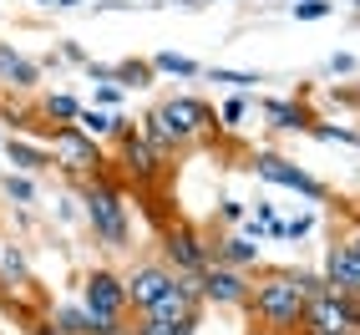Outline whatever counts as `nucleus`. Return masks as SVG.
<instances>
[{
  "mask_svg": "<svg viewBox=\"0 0 360 335\" xmlns=\"http://www.w3.org/2000/svg\"><path fill=\"white\" fill-rule=\"evenodd\" d=\"M0 142H6V132H0Z\"/></svg>",
  "mask_w": 360,
  "mask_h": 335,
  "instance_id": "44",
  "label": "nucleus"
},
{
  "mask_svg": "<svg viewBox=\"0 0 360 335\" xmlns=\"http://www.w3.org/2000/svg\"><path fill=\"white\" fill-rule=\"evenodd\" d=\"M112 173L122 178L127 188H162L167 178H173V168H178V153H167L162 142L153 137H142V127L122 142H112Z\"/></svg>",
  "mask_w": 360,
  "mask_h": 335,
  "instance_id": "5",
  "label": "nucleus"
},
{
  "mask_svg": "<svg viewBox=\"0 0 360 335\" xmlns=\"http://www.w3.org/2000/svg\"><path fill=\"white\" fill-rule=\"evenodd\" d=\"M203 315H183V320H158V315H132V335H198Z\"/></svg>",
  "mask_w": 360,
  "mask_h": 335,
  "instance_id": "20",
  "label": "nucleus"
},
{
  "mask_svg": "<svg viewBox=\"0 0 360 335\" xmlns=\"http://www.w3.org/2000/svg\"><path fill=\"white\" fill-rule=\"evenodd\" d=\"M304 132L315 137V142H330V148H335V142H340V148H355V127H350V122H330V117H315V122H309Z\"/></svg>",
  "mask_w": 360,
  "mask_h": 335,
  "instance_id": "25",
  "label": "nucleus"
},
{
  "mask_svg": "<svg viewBox=\"0 0 360 335\" xmlns=\"http://www.w3.org/2000/svg\"><path fill=\"white\" fill-rule=\"evenodd\" d=\"M162 6H178V11H203L208 0H162Z\"/></svg>",
  "mask_w": 360,
  "mask_h": 335,
  "instance_id": "39",
  "label": "nucleus"
},
{
  "mask_svg": "<svg viewBox=\"0 0 360 335\" xmlns=\"http://www.w3.org/2000/svg\"><path fill=\"white\" fill-rule=\"evenodd\" d=\"M173 290V270L162 259H142V265L122 270V295H127V310H148L158 295Z\"/></svg>",
  "mask_w": 360,
  "mask_h": 335,
  "instance_id": "12",
  "label": "nucleus"
},
{
  "mask_svg": "<svg viewBox=\"0 0 360 335\" xmlns=\"http://www.w3.org/2000/svg\"><path fill=\"white\" fill-rule=\"evenodd\" d=\"M112 117L117 112H107V107H91V102H82V112H77V127L86 132V137H112Z\"/></svg>",
  "mask_w": 360,
  "mask_h": 335,
  "instance_id": "26",
  "label": "nucleus"
},
{
  "mask_svg": "<svg viewBox=\"0 0 360 335\" xmlns=\"http://www.w3.org/2000/svg\"><path fill=\"white\" fill-rule=\"evenodd\" d=\"M112 82L122 91H148V87H158V71L148 56H122V61H112Z\"/></svg>",
  "mask_w": 360,
  "mask_h": 335,
  "instance_id": "18",
  "label": "nucleus"
},
{
  "mask_svg": "<svg viewBox=\"0 0 360 335\" xmlns=\"http://www.w3.org/2000/svg\"><path fill=\"white\" fill-rule=\"evenodd\" d=\"M203 77L219 82V87H229V91H254V87L264 82L259 71H229V66H203Z\"/></svg>",
  "mask_w": 360,
  "mask_h": 335,
  "instance_id": "27",
  "label": "nucleus"
},
{
  "mask_svg": "<svg viewBox=\"0 0 360 335\" xmlns=\"http://www.w3.org/2000/svg\"><path fill=\"white\" fill-rule=\"evenodd\" d=\"M0 335H6V330H0Z\"/></svg>",
  "mask_w": 360,
  "mask_h": 335,
  "instance_id": "45",
  "label": "nucleus"
},
{
  "mask_svg": "<svg viewBox=\"0 0 360 335\" xmlns=\"http://www.w3.org/2000/svg\"><path fill=\"white\" fill-rule=\"evenodd\" d=\"M290 6H300V0H290Z\"/></svg>",
  "mask_w": 360,
  "mask_h": 335,
  "instance_id": "43",
  "label": "nucleus"
},
{
  "mask_svg": "<svg viewBox=\"0 0 360 335\" xmlns=\"http://www.w3.org/2000/svg\"><path fill=\"white\" fill-rule=\"evenodd\" d=\"M295 279H300V290H304V300H309V295H320V290H330L320 270H300V265H295Z\"/></svg>",
  "mask_w": 360,
  "mask_h": 335,
  "instance_id": "33",
  "label": "nucleus"
},
{
  "mask_svg": "<svg viewBox=\"0 0 360 335\" xmlns=\"http://www.w3.org/2000/svg\"><path fill=\"white\" fill-rule=\"evenodd\" d=\"M91 320H122L132 315L127 310V295H122V270H112V265H91L82 274V300H77Z\"/></svg>",
  "mask_w": 360,
  "mask_h": 335,
  "instance_id": "9",
  "label": "nucleus"
},
{
  "mask_svg": "<svg viewBox=\"0 0 360 335\" xmlns=\"http://www.w3.org/2000/svg\"><path fill=\"white\" fill-rule=\"evenodd\" d=\"M244 315L274 335H295L304 315V290L295 279V265H259L249 270V300Z\"/></svg>",
  "mask_w": 360,
  "mask_h": 335,
  "instance_id": "3",
  "label": "nucleus"
},
{
  "mask_svg": "<svg viewBox=\"0 0 360 335\" xmlns=\"http://www.w3.org/2000/svg\"><path fill=\"white\" fill-rule=\"evenodd\" d=\"M249 112H254L249 91H229V97H224V107H219V127H224V132H238V127L249 122Z\"/></svg>",
  "mask_w": 360,
  "mask_h": 335,
  "instance_id": "24",
  "label": "nucleus"
},
{
  "mask_svg": "<svg viewBox=\"0 0 360 335\" xmlns=\"http://www.w3.org/2000/svg\"><path fill=\"white\" fill-rule=\"evenodd\" d=\"M142 122V137L162 142L167 153H188V148H208V142H224V127H219V112H213L203 97L193 91H173V97L153 102L148 112L137 117Z\"/></svg>",
  "mask_w": 360,
  "mask_h": 335,
  "instance_id": "1",
  "label": "nucleus"
},
{
  "mask_svg": "<svg viewBox=\"0 0 360 335\" xmlns=\"http://www.w3.org/2000/svg\"><path fill=\"white\" fill-rule=\"evenodd\" d=\"M77 188V203H82V219L91 229V239L107 249V254H132V213H127V183L112 173H91Z\"/></svg>",
  "mask_w": 360,
  "mask_h": 335,
  "instance_id": "2",
  "label": "nucleus"
},
{
  "mask_svg": "<svg viewBox=\"0 0 360 335\" xmlns=\"http://www.w3.org/2000/svg\"><path fill=\"white\" fill-rule=\"evenodd\" d=\"M0 91H11V97H36L41 91V66L15 41H0Z\"/></svg>",
  "mask_w": 360,
  "mask_h": 335,
  "instance_id": "13",
  "label": "nucleus"
},
{
  "mask_svg": "<svg viewBox=\"0 0 360 335\" xmlns=\"http://www.w3.org/2000/svg\"><path fill=\"white\" fill-rule=\"evenodd\" d=\"M330 102H340V107H355V87H350V82L330 87Z\"/></svg>",
  "mask_w": 360,
  "mask_h": 335,
  "instance_id": "37",
  "label": "nucleus"
},
{
  "mask_svg": "<svg viewBox=\"0 0 360 335\" xmlns=\"http://www.w3.org/2000/svg\"><path fill=\"white\" fill-rule=\"evenodd\" d=\"M31 335H61V330H56L51 320H46V315H36V320H31Z\"/></svg>",
  "mask_w": 360,
  "mask_h": 335,
  "instance_id": "38",
  "label": "nucleus"
},
{
  "mask_svg": "<svg viewBox=\"0 0 360 335\" xmlns=\"http://www.w3.org/2000/svg\"><path fill=\"white\" fill-rule=\"evenodd\" d=\"M320 274H325V284H330L335 295H360V239H355V229L335 234L330 244H325Z\"/></svg>",
  "mask_w": 360,
  "mask_h": 335,
  "instance_id": "10",
  "label": "nucleus"
},
{
  "mask_svg": "<svg viewBox=\"0 0 360 335\" xmlns=\"http://www.w3.org/2000/svg\"><path fill=\"white\" fill-rule=\"evenodd\" d=\"M244 335H274V330H264V325H249V330H244Z\"/></svg>",
  "mask_w": 360,
  "mask_h": 335,
  "instance_id": "41",
  "label": "nucleus"
},
{
  "mask_svg": "<svg viewBox=\"0 0 360 335\" xmlns=\"http://www.w3.org/2000/svg\"><path fill=\"white\" fill-rule=\"evenodd\" d=\"M300 330H315V335H360V305L355 295H335V290H320L304 300V315H300Z\"/></svg>",
  "mask_w": 360,
  "mask_h": 335,
  "instance_id": "8",
  "label": "nucleus"
},
{
  "mask_svg": "<svg viewBox=\"0 0 360 335\" xmlns=\"http://www.w3.org/2000/svg\"><path fill=\"white\" fill-rule=\"evenodd\" d=\"M244 213H249V203H244V198L224 194L219 203H213V224H219V229H238V219H244Z\"/></svg>",
  "mask_w": 360,
  "mask_h": 335,
  "instance_id": "28",
  "label": "nucleus"
},
{
  "mask_svg": "<svg viewBox=\"0 0 360 335\" xmlns=\"http://www.w3.org/2000/svg\"><path fill=\"white\" fill-rule=\"evenodd\" d=\"M0 173H6V163H0Z\"/></svg>",
  "mask_w": 360,
  "mask_h": 335,
  "instance_id": "42",
  "label": "nucleus"
},
{
  "mask_svg": "<svg viewBox=\"0 0 360 335\" xmlns=\"http://www.w3.org/2000/svg\"><path fill=\"white\" fill-rule=\"evenodd\" d=\"M56 51H61V61H77V66L86 61V51H82V41H61Z\"/></svg>",
  "mask_w": 360,
  "mask_h": 335,
  "instance_id": "36",
  "label": "nucleus"
},
{
  "mask_svg": "<svg viewBox=\"0 0 360 335\" xmlns=\"http://www.w3.org/2000/svg\"><path fill=\"white\" fill-rule=\"evenodd\" d=\"M309 229H315V213H295V219H279V229H274V239H290V244H300V239H309Z\"/></svg>",
  "mask_w": 360,
  "mask_h": 335,
  "instance_id": "29",
  "label": "nucleus"
},
{
  "mask_svg": "<svg viewBox=\"0 0 360 335\" xmlns=\"http://www.w3.org/2000/svg\"><path fill=\"white\" fill-rule=\"evenodd\" d=\"M198 295L213 310H244L249 300V270H229V265H208L198 274Z\"/></svg>",
  "mask_w": 360,
  "mask_h": 335,
  "instance_id": "11",
  "label": "nucleus"
},
{
  "mask_svg": "<svg viewBox=\"0 0 360 335\" xmlns=\"http://www.w3.org/2000/svg\"><path fill=\"white\" fill-rule=\"evenodd\" d=\"M46 320H51L61 335H91V330H97V320H91L82 305H51V310H46Z\"/></svg>",
  "mask_w": 360,
  "mask_h": 335,
  "instance_id": "21",
  "label": "nucleus"
},
{
  "mask_svg": "<svg viewBox=\"0 0 360 335\" xmlns=\"http://www.w3.org/2000/svg\"><path fill=\"white\" fill-rule=\"evenodd\" d=\"M0 158L11 163V173H26V178L51 173V153H46V142H36V137H11V132H6Z\"/></svg>",
  "mask_w": 360,
  "mask_h": 335,
  "instance_id": "16",
  "label": "nucleus"
},
{
  "mask_svg": "<svg viewBox=\"0 0 360 335\" xmlns=\"http://www.w3.org/2000/svg\"><path fill=\"white\" fill-rule=\"evenodd\" d=\"M290 15L295 20H325V15H335V0H300V6H290Z\"/></svg>",
  "mask_w": 360,
  "mask_h": 335,
  "instance_id": "31",
  "label": "nucleus"
},
{
  "mask_svg": "<svg viewBox=\"0 0 360 335\" xmlns=\"http://www.w3.org/2000/svg\"><path fill=\"white\" fill-rule=\"evenodd\" d=\"M56 219H61V224H77V219H82L77 198H56Z\"/></svg>",
  "mask_w": 360,
  "mask_h": 335,
  "instance_id": "35",
  "label": "nucleus"
},
{
  "mask_svg": "<svg viewBox=\"0 0 360 335\" xmlns=\"http://www.w3.org/2000/svg\"><path fill=\"white\" fill-rule=\"evenodd\" d=\"M36 112H41V122H77V112H82V97L77 91H36Z\"/></svg>",
  "mask_w": 360,
  "mask_h": 335,
  "instance_id": "19",
  "label": "nucleus"
},
{
  "mask_svg": "<svg viewBox=\"0 0 360 335\" xmlns=\"http://www.w3.org/2000/svg\"><path fill=\"white\" fill-rule=\"evenodd\" d=\"M249 173L264 178L269 188H290V194L304 198V203H325V198H330V183H325V178H315L304 163L284 158V153H274V148H254V153H249Z\"/></svg>",
  "mask_w": 360,
  "mask_h": 335,
  "instance_id": "7",
  "label": "nucleus"
},
{
  "mask_svg": "<svg viewBox=\"0 0 360 335\" xmlns=\"http://www.w3.org/2000/svg\"><path fill=\"white\" fill-rule=\"evenodd\" d=\"M82 71H86V82H112V66H107V61H91V56H86Z\"/></svg>",
  "mask_w": 360,
  "mask_h": 335,
  "instance_id": "34",
  "label": "nucleus"
},
{
  "mask_svg": "<svg viewBox=\"0 0 360 335\" xmlns=\"http://www.w3.org/2000/svg\"><path fill=\"white\" fill-rule=\"evenodd\" d=\"M20 290H31V259H26L20 244L0 239V300H11Z\"/></svg>",
  "mask_w": 360,
  "mask_h": 335,
  "instance_id": "17",
  "label": "nucleus"
},
{
  "mask_svg": "<svg viewBox=\"0 0 360 335\" xmlns=\"http://www.w3.org/2000/svg\"><path fill=\"white\" fill-rule=\"evenodd\" d=\"M41 6H46V11H77L82 0H41Z\"/></svg>",
  "mask_w": 360,
  "mask_h": 335,
  "instance_id": "40",
  "label": "nucleus"
},
{
  "mask_svg": "<svg viewBox=\"0 0 360 335\" xmlns=\"http://www.w3.org/2000/svg\"><path fill=\"white\" fill-rule=\"evenodd\" d=\"M259 117H264V127H269L274 137H300L309 122H315V112L304 107V97H264Z\"/></svg>",
  "mask_w": 360,
  "mask_h": 335,
  "instance_id": "14",
  "label": "nucleus"
},
{
  "mask_svg": "<svg viewBox=\"0 0 360 335\" xmlns=\"http://www.w3.org/2000/svg\"><path fill=\"white\" fill-rule=\"evenodd\" d=\"M158 259L173 274H203L213 265V239L203 224L183 219V213H173L162 229H158Z\"/></svg>",
  "mask_w": 360,
  "mask_h": 335,
  "instance_id": "6",
  "label": "nucleus"
},
{
  "mask_svg": "<svg viewBox=\"0 0 360 335\" xmlns=\"http://www.w3.org/2000/svg\"><path fill=\"white\" fill-rule=\"evenodd\" d=\"M0 194H6V203L11 208H31L36 203V178H26V173H0Z\"/></svg>",
  "mask_w": 360,
  "mask_h": 335,
  "instance_id": "23",
  "label": "nucleus"
},
{
  "mask_svg": "<svg viewBox=\"0 0 360 335\" xmlns=\"http://www.w3.org/2000/svg\"><path fill=\"white\" fill-rule=\"evenodd\" d=\"M41 142H46V153H51V168H56L66 183H82V178L107 173V168H112V153L102 148L97 137H86L77 122H56V127H46Z\"/></svg>",
  "mask_w": 360,
  "mask_h": 335,
  "instance_id": "4",
  "label": "nucleus"
},
{
  "mask_svg": "<svg viewBox=\"0 0 360 335\" xmlns=\"http://www.w3.org/2000/svg\"><path fill=\"white\" fill-rule=\"evenodd\" d=\"M122 102H127V91L117 87V82H97L91 87V107H107V112H122Z\"/></svg>",
  "mask_w": 360,
  "mask_h": 335,
  "instance_id": "30",
  "label": "nucleus"
},
{
  "mask_svg": "<svg viewBox=\"0 0 360 335\" xmlns=\"http://www.w3.org/2000/svg\"><path fill=\"white\" fill-rule=\"evenodd\" d=\"M153 61V71L158 77H178V82H193V77H203V66L193 61V56H183V51H158V56H148Z\"/></svg>",
  "mask_w": 360,
  "mask_h": 335,
  "instance_id": "22",
  "label": "nucleus"
},
{
  "mask_svg": "<svg viewBox=\"0 0 360 335\" xmlns=\"http://www.w3.org/2000/svg\"><path fill=\"white\" fill-rule=\"evenodd\" d=\"M355 71H360V61H355V51H350V46L330 56V77H340V82H355Z\"/></svg>",
  "mask_w": 360,
  "mask_h": 335,
  "instance_id": "32",
  "label": "nucleus"
},
{
  "mask_svg": "<svg viewBox=\"0 0 360 335\" xmlns=\"http://www.w3.org/2000/svg\"><path fill=\"white\" fill-rule=\"evenodd\" d=\"M213 239V265H229V270H259L264 265V254L254 239H244L238 229H208Z\"/></svg>",
  "mask_w": 360,
  "mask_h": 335,
  "instance_id": "15",
  "label": "nucleus"
}]
</instances>
